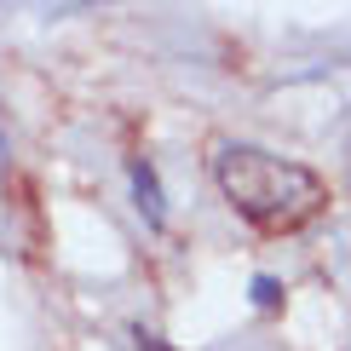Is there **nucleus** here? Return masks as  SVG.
I'll use <instances>...</instances> for the list:
<instances>
[{
    "mask_svg": "<svg viewBox=\"0 0 351 351\" xmlns=\"http://www.w3.org/2000/svg\"><path fill=\"white\" fill-rule=\"evenodd\" d=\"M213 173H219V190L230 196V208L254 219L259 230H300L323 208V179L300 162L259 150V144H219Z\"/></svg>",
    "mask_w": 351,
    "mask_h": 351,
    "instance_id": "f257e3e1",
    "label": "nucleus"
}]
</instances>
